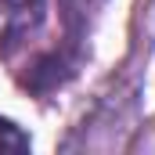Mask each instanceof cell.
<instances>
[{
	"instance_id": "cell-1",
	"label": "cell",
	"mask_w": 155,
	"mask_h": 155,
	"mask_svg": "<svg viewBox=\"0 0 155 155\" xmlns=\"http://www.w3.org/2000/svg\"><path fill=\"white\" fill-rule=\"evenodd\" d=\"M47 0H0V47L11 54V47L25 40L43 25Z\"/></svg>"
},
{
	"instance_id": "cell-3",
	"label": "cell",
	"mask_w": 155,
	"mask_h": 155,
	"mask_svg": "<svg viewBox=\"0 0 155 155\" xmlns=\"http://www.w3.org/2000/svg\"><path fill=\"white\" fill-rule=\"evenodd\" d=\"M65 4V11H69V22H72V15H87L90 7H97L101 0H61Z\"/></svg>"
},
{
	"instance_id": "cell-2",
	"label": "cell",
	"mask_w": 155,
	"mask_h": 155,
	"mask_svg": "<svg viewBox=\"0 0 155 155\" xmlns=\"http://www.w3.org/2000/svg\"><path fill=\"white\" fill-rule=\"evenodd\" d=\"M0 152H29V134H22L11 119H0Z\"/></svg>"
}]
</instances>
